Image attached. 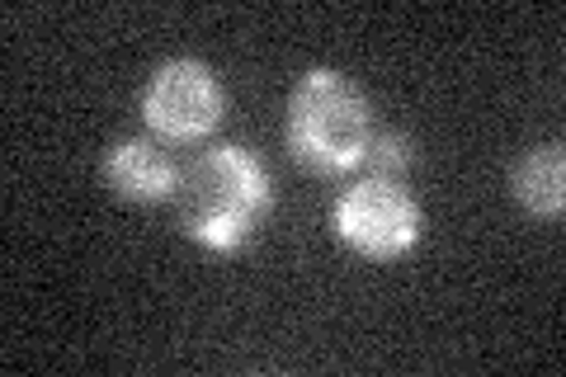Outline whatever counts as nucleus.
<instances>
[{
	"label": "nucleus",
	"instance_id": "nucleus-5",
	"mask_svg": "<svg viewBox=\"0 0 566 377\" xmlns=\"http://www.w3.org/2000/svg\"><path fill=\"white\" fill-rule=\"evenodd\" d=\"M99 175L114 189V199L137 203V208L175 203V189H180V166L166 156V142H156V137H118L104 151Z\"/></svg>",
	"mask_w": 566,
	"mask_h": 377
},
{
	"label": "nucleus",
	"instance_id": "nucleus-1",
	"mask_svg": "<svg viewBox=\"0 0 566 377\" xmlns=\"http://www.w3.org/2000/svg\"><path fill=\"white\" fill-rule=\"evenodd\" d=\"M274 212V179L270 166L237 142H218L180 166L175 189V218L180 231L212 250V255H241L255 241V231Z\"/></svg>",
	"mask_w": 566,
	"mask_h": 377
},
{
	"label": "nucleus",
	"instance_id": "nucleus-3",
	"mask_svg": "<svg viewBox=\"0 0 566 377\" xmlns=\"http://www.w3.org/2000/svg\"><path fill=\"white\" fill-rule=\"evenodd\" d=\"M331 227L354 255L364 260H401L420 245L424 212L416 193L406 189V179H378L359 175L354 185L340 189V199L331 208Z\"/></svg>",
	"mask_w": 566,
	"mask_h": 377
},
{
	"label": "nucleus",
	"instance_id": "nucleus-6",
	"mask_svg": "<svg viewBox=\"0 0 566 377\" xmlns=\"http://www.w3.org/2000/svg\"><path fill=\"white\" fill-rule=\"evenodd\" d=\"M510 199H515L528 218L562 222L566 212V156L562 142H538L515 156L510 166Z\"/></svg>",
	"mask_w": 566,
	"mask_h": 377
},
{
	"label": "nucleus",
	"instance_id": "nucleus-7",
	"mask_svg": "<svg viewBox=\"0 0 566 377\" xmlns=\"http://www.w3.org/2000/svg\"><path fill=\"white\" fill-rule=\"evenodd\" d=\"M416 166V142L397 133V128H378L374 142H368L364 170L359 175H378V179H406V170Z\"/></svg>",
	"mask_w": 566,
	"mask_h": 377
},
{
	"label": "nucleus",
	"instance_id": "nucleus-4",
	"mask_svg": "<svg viewBox=\"0 0 566 377\" xmlns=\"http://www.w3.org/2000/svg\"><path fill=\"white\" fill-rule=\"evenodd\" d=\"M137 114L156 142H166V147H193V142H208L222 128L227 90L208 62L175 57L147 76V85L137 95Z\"/></svg>",
	"mask_w": 566,
	"mask_h": 377
},
{
	"label": "nucleus",
	"instance_id": "nucleus-2",
	"mask_svg": "<svg viewBox=\"0 0 566 377\" xmlns=\"http://www.w3.org/2000/svg\"><path fill=\"white\" fill-rule=\"evenodd\" d=\"M374 133L378 123H374V109H368V95L345 71L312 66L289 90L283 142H289V156L303 170L326 179H345L354 170H364Z\"/></svg>",
	"mask_w": 566,
	"mask_h": 377
}]
</instances>
